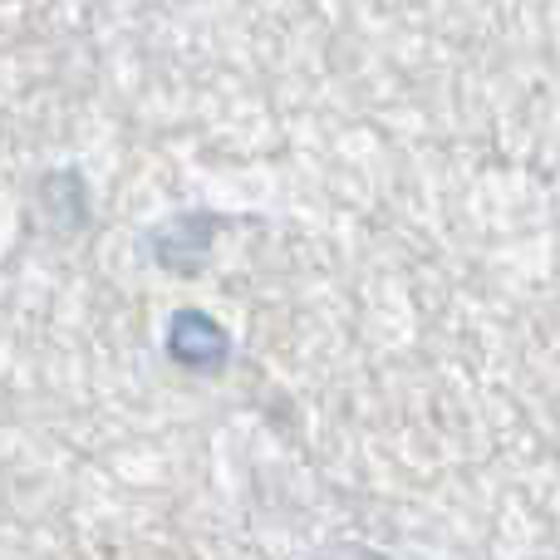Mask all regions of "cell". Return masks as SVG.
Segmentation results:
<instances>
[{
	"label": "cell",
	"mask_w": 560,
	"mask_h": 560,
	"mask_svg": "<svg viewBox=\"0 0 560 560\" xmlns=\"http://www.w3.org/2000/svg\"><path fill=\"white\" fill-rule=\"evenodd\" d=\"M167 359L192 374H217L232 359V335L202 310H177L167 319Z\"/></svg>",
	"instance_id": "cell-1"
},
{
	"label": "cell",
	"mask_w": 560,
	"mask_h": 560,
	"mask_svg": "<svg viewBox=\"0 0 560 560\" xmlns=\"http://www.w3.org/2000/svg\"><path fill=\"white\" fill-rule=\"evenodd\" d=\"M217 226H222V217H173L167 226H158V232H148V252H153V261L163 266V271H197L207 256V246H212Z\"/></svg>",
	"instance_id": "cell-2"
}]
</instances>
